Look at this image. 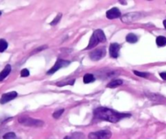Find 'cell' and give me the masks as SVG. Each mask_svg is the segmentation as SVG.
<instances>
[{"label": "cell", "instance_id": "6da1fadb", "mask_svg": "<svg viewBox=\"0 0 166 139\" xmlns=\"http://www.w3.org/2000/svg\"><path fill=\"white\" fill-rule=\"evenodd\" d=\"M94 115L96 119L103 120L111 122V123H117L121 119L130 117V114L117 112L116 111L109 109L107 108H98L94 111Z\"/></svg>", "mask_w": 166, "mask_h": 139}, {"label": "cell", "instance_id": "7a4b0ae2", "mask_svg": "<svg viewBox=\"0 0 166 139\" xmlns=\"http://www.w3.org/2000/svg\"><path fill=\"white\" fill-rule=\"evenodd\" d=\"M19 123L25 126H30V127H42L44 125V122L40 120H37L27 116V115H22L20 116L18 119Z\"/></svg>", "mask_w": 166, "mask_h": 139}, {"label": "cell", "instance_id": "3957f363", "mask_svg": "<svg viewBox=\"0 0 166 139\" xmlns=\"http://www.w3.org/2000/svg\"><path fill=\"white\" fill-rule=\"evenodd\" d=\"M88 137L90 139H110L112 137V133L109 130H100L90 133Z\"/></svg>", "mask_w": 166, "mask_h": 139}, {"label": "cell", "instance_id": "277c9868", "mask_svg": "<svg viewBox=\"0 0 166 139\" xmlns=\"http://www.w3.org/2000/svg\"><path fill=\"white\" fill-rule=\"evenodd\" d=\"M68 64H70V61L68 60H60V59H58L57 61L55 62V65L52 67L49 71L47 72V74L50 75V74L55 73V72H57L59 69H60L61 68H64V67H67L68 66Z\"/></svg>", "mask_w": 166, "mask_h": 139}, {"label": "cell", "instance_id": "5b68a950", "mask_svg": "<svg viewBox=\"0 0 166 139\" xmlns=\"http://www.w3.org/2000/svg\"><path fill=\"white\" fill-rule=\"evenodd\" d=\"M143 16V15L139 12H130V13L125 14L121 17V21L125 23H131L134 21L139 20Z\"/></svg>", "mask_w": 166, "mask_h": 139}, {"label": "cell", "instance_id": "8992f818", "mask_svg": "<svg viewBox=\"0 0 166 139\" xmlns=\"http://www.w3.org/2000/svg\"><path fill=\"white\" fill-rule=\"evenodd\" d=\"M105 55H106V49L104 47H102L91 51L90 53V58L93 61H98L101 60L103 57H104Z\"/></svg>", "mask_w": 166, "mask_h": 139}, {"label": "cell", "instance_id": "52a82bcc", "mask_svg": "<svg viewBox=\"0 0 166 139\" xmlns=\"http://www.w3.org/2000/svg\"><path fill=\"white\" fill-rule=\"evenodd\" d=\"M16 97H17V93H16V91H12L9 92V93H7V94H4V95H2V97H1L0 103H1V104L7 103L8 102L11 101V100L16 99Z\"/></svg>", "mask_w": 166, "mask_h": 139}, {"label": "cell", "instance_id": "ba28073f", "mask_svg": "<svg viewBox=\"0 0 166 139\" xmlns=\"http://www.w3.org/2000/svg\"><path fill=\"white\" fill-rule=\"evenodd\" d=\"M121 16V11L117 8H111L110 10H108L107 11L106 16L107 18L109 19V20H113V19L118 18L120 16Z\"/></svg>", "mask_w": 166, "mask_h": 139}, {"label": "cell", "instance_id": "9c48e42d", "mask_svg": "<svg viewBox=\"0 0 166 139\" xmlns=\"http://www.w3.org/2000/svg\"><path fill=\"white\" fill-rule=\"evenodd\" d=\"M120 45L118 43H112L109 47V53L112 58H117L119 55Z\"/></svg>", "mask_w": 166, "mask_h": 139}, {"label": "cell", "instance_id": "30bf717a", "mask_svg": "<svg viewBox=\"0 0 166 139\" xmlns=\"http://www.w3.org/2000/svg\"><path fill=\"white\" fill-rule=\"evenodd\" d=\"M99 41L98 40V38L96 37V36L95 34H92L91 39H90V42H89V44L86 47V50H89V49H92V48L95 47L97 45L99 44Z\"/></svg>", "mask_w": 166, "mask_h": 139}, {"label": "cell", "instance_id": "8fae6325", "mask_svg": "<svg viewBox=\"0 0 166 139\" xmlns=\"http://www.w3.org/2000/svg\"><path fill=\"white\" fill-rule=\"evenodd\" d=\"M96 36V37L98 38L99 42H106V36L101 29H96L95 31L93 33Z\"/></svg>", "mask_w": 166, "mask_h": 139}, {"label": "cell", "instance_id": "7c38bea8", "mask_svg": "<svg viewBox=\"0 0 166 139\" xmlns=\"http://www.w3.org/2000/svg\"><path fill=\"white\" fill-rule=\"evenodd\" d=\"M11 70H12L11 65L10 64H8V65L4 68V69H3V71L0 73V82L3 81V80L9 75V73H11Z\"/></svg>", "mask_w": 166, "mask_h": 139}, {"label": "cell", "instance_id": "4fadbf2b", "mask_svg": "<svg viewBox=\"0 0 166 139\" xmlns=\"http://www.w3.org/2000/svg\"><path fill=\"white\" fill-rule=\"evenodd\" d=\"M95 77L94 76L93 74L87 73L85 76H83V82L85 84H88V83H91V82H95Z\"/></svg>", "mask_w": 166, "mask_h": 139}, {"label": "cell", "instance_id": "5bb4252c", "mask_svg": "<svg viewBox=\"0 0 166 139\" xmlns=\"http://www.w3.org/2000/svg\"><path fill=\"white\" fill-rule=\"evenodd\" d=\"M123 84V82L122 80H120V79H117V80H113L112 82H110L107 87L108 88H116V87H118L120 86H121Z\"/></svg>", "mask_w": 166, "mask_h": 139}, {"label": "cell", "instance_id": "9a60e30c", "mask_svg": "<svg viewBox=\"0 0 166 139\" xmlns=\"http://www.w3.org/2000/svg\"><path fill=\"white\" fill-rule=\"evenodd\" d=\"M156 42L158 47H164L166 45V37L164 36H158L156 37Z\"/></svg>", "mask_w": 166, "mask_h": 139}, {"label": "cell", "instance_id": "2e32d148", "mask_svg": "<svg viewBox=\"0 0 166 139\" xmlns=\"http://www.w3.org/2000/svg\"><path fill=\"white\" fill-rule=\"evenodd\" d=\"M126 41L130 43H135L138 41V37L134 34H129L126 36Z\"/></svg>", "mask_w": 166, "mask_h": 139}, {"label": "cell", "instance_id": "e0dca14e", "mask_svg": "<svg viewBox=\"0 0 166 139\" xmlns=\"http://www.w3.org/2000/svg\"><path fill=\"white\" fill-rule=\"evenodd\" d=\"M8 48V42L5 40L0 39V52H3Z\"/></svg>", "mask_w": 166, "mask_h": 139}, {"label": "cell", "instance_id": "ac0fdd59", "mask_svg": "<svg viewBox=\"0 0 166 139\" xmlns=\"http://www.w3.org/2000/svg\"><path fill=\"white\" fill-rule=\"evenodd\" d=\"M3 139H16V136L15 133H12V132H10V133H8L3 135Z\"/></svg>", "mask_w": 166, "mask_h": 139}, {"label": "cell", "instance_id": "d6986e66", "mask_svg": "<svg viewBox=\"0 0 166 139\" xmlns=\"http://www.w3.org/2000/svg\"><path fill=\"white\" fill-rule=\"evenodd\" d=\"M64 112H65V109H60V110L55 111V112L53 113V117H54L55 119L60 118V116H61V115L64 113Z\"/></svg>", "mask_w": 166, "mask_h": 139}, {"label": "cell", "instance_id": "ffe728a7", "mask_svg": "<svg viewBox=\"0 0 166 139\" xmlns=\"http://www.w3.org/2000/svg\"><path fill=\"white\" fill-rule=\"evenodd\" d=\"M72 139H85V136L81 133H74L72 135Z\"/></svg>", "mask_w": 166, "mask_h": 139}, {"label": "cell", "instance_id": "44dd1931", "mask_svg": "<svg viewBox=\"0 0 166 139\" xmlns=\"http://www.w3.org/2000/svg\"><path fill=\"white\" fill-rule=\"evenodd\" d=\"M61 17H62V14L60 13V14H58L57 16H56V17L52 21V22H51L50 23V24L51 25H55V24H57V23H59V21H60V19H61Z\"/></svg>", "mask_w": 166, "mask_h": 139}, {"label": "cell", "instance_id": "7402d4cb", "mask_svg": "<svg viewBox=\"0 0 166 139\" xmlns=\"http://www.w3.org/2000/svg\"><path fill=\"white\" fill-rule=\"evenodd\" d=\"M21 76H22V77H26V76H29V71L28 70V69H26V68H25V69H22L21 72Z\"/></svg>", "mask_w": 166, "mask_h": 139}, {"label": "cell", "instance_id": "603a6c76", "mask_svg": "<svg viewBox=\"0 0 166 139\" xmlns=\"http://www.w3.org/2000/svg\"><path fill=\"white\" fill-rule=\"evenodd\" d=\"M134 73L137 76H141V77H147L148 76V73H142V72L138 71H134Z\"/></svg>", "mask_w": 166, "mask_h": 139}, {"label": "cell", "instance_id": "cb8c5ba5", "mask_svg": "<svg viewBox=\"0 0 166 139\" xmlns=\"http://www.w3.org/2000/svg\"><path fill=\"white\" fill-rule=\"evenodd\" d=\"M47 47V46H45V47H44V46H42V47H38V49H36V50H34V52H33V54H35V53H37V52H40L41 50H44V49H46Z\"/></svg>", "mask_w": 166, "mask_h": 139}, {"label": "cell", "instance_id": "d4e9b609", "mask_svg": "<svg viewBox=\"0 0 166 139\" xmlns=\"http://www.w3.org/2000/svg\"><path fill=\"white\" fill-rule=\"evenodd\" d=\"M160 76L163 80H165L166 81V73H160Z\"/></svg>", "mask_w": 166, "mask_h": 139}, {"label": "cell", "instance_id": "484cf974", "mask_svg": "<svg viewBox=\"0 0 166 139\" xmlns=\"http://www.w3.org/2000/svg\"><path fill=\"white\" fill-rule=\"evenodd\" d=\"M163 24H164V28H165V29H166V20H164V21H163Z\"/></svg>", "mask_w": 166, "mask_h": 139}, {"label": "cell", "instance_id": "4316f807", "mask_svg": "<svg viewBox=\"0 0 166 139\" xmlns=\"http://www.w3.org/2000/svg\"><path fill=\"white\" fill-rule=\"evenodd\" d=\"M64 139H72V137H70V136H66Z\"/></svg>", "mask_w": 166, "mask_h": 139}, {"label": "cell", "instance_id": "83f0119b", "mask_svg": "<svg viewBox=\"0 0 166 139\" xmlns=\"http://www.w3.org/2000/svg\"><path fill=\"white\" fill-rule=\"evenodd\" d=\"M120 3H121V4H125V3H126V2H122V1H121Z\"/></svg>", "mask_w": 166, "mask_h": 139}, {"label": "cell", "instance_id": "f1b7e54d", "mask_svg": "<svg viewBox=\"0 0 166 139\" xmlns=\"http://www.w3.org/2000/svg\"><path fill=\"white\" fill-rule=\"evenodd\" d=\"M1 14H2V11H0V16H1Z\"/></svg>", "mask_w": 166, "mask_h": 139}]
</instances>
